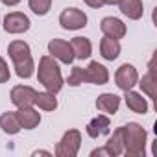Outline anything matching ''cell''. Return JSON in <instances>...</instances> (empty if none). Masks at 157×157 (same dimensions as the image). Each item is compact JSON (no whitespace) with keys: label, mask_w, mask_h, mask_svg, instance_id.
Returning a JSON list of instances; mask_svg holds the SVG:
<instances>
[{"label":"cell","mask_w":157,"mask_h":157,"mask_svg":"<svg viewBox=\"0 0 157 157\" xmlns=\"http://www.w3.org/2000/svg\"><path fill=\"white\" fill-rule=\"evenodd\" d=\"M139 85H140L142 93H146L150 98H155L157 96V91H155L157 83H155V78H153V68H150V72L146 76H142V80H140Z\"/></svg>","instance_id":"obj_22"},{"label":"cell","mask_w":157,"mask_h":157,"mask_svg":"<svg viewBox=\"0 0 157 157\" xmlns=\"http://www.w3.org/2000/svg\"><path fill=\"white\" fill-rule=\"evenodd\" d=\"M100 54L104 59L113 61L120 56V43L118 39H111V37H104L100 41Z\"/></svg>","instance_id":"obj_16"},{"label":"cell","mask_w":157,"mask_h":157,"mask_svg":"<svg viewBox=\"0 0 157 157\" xmlns=\"http://www.w3.org/2000/svg\"><path fill=\"white\" fill-rule=\"evenodd\" d=\"M28 4H30V10L35 15H46L50 11L52 0H28Z\"/></svg>","instance_id":"obj_23"},{"label":"cell","mask_w":157,"mask_h":157,"mask_svg":"<svg viewBox=\"0 0 157 157\" xmlns=\"http://www.w3.org/2000/svg\"><path fill=\"white\" fill-rule=\"evenodd\" d=\"M10 82V68H8V63L0 57V83H6Z\"/></svg>","instance_id":"obj_24"},{"label":"cell","mask_w":157,"mask_h":157,"mask_svg":"<svg viewBox=\"0 0 157 157\" xmlns=\"http://www.w3.org/2000/svg\"><path fill=\"white\" fill-rule=\"evenodd\" d=\"M105 146L109 148V151L113 153V157L124 153V126H122V128H117V129L113 131V135L107 139Z\"/></svg>","instance_id":"obj_20"},{"label":"cell","mask_w":157,"mask_h":157,"mask_svg":"<svg viewBox=\"0 0 157 157\" xmlns=\"http://www.w3.org/2000/svg\"><path fill=\"white\" fill-rule=\"evenodd\" d=\"M100 30L104 32L105 37H111V39H122L128 32L126 24L120 19H115V17H105L100 24Z\"/></svg>","instance_id":"obj_11"},{"label":"cell","mask_w":157,"mask_h":157,"mask_svg":"<svg viewBox=\"0 0 157 157\" xmlns=\"http://www.w3.org/2000/svg\"><path fill=\"white\" fill-rule=\"evenodd\" d=\"M59 24L65 30H80L87 26V15L78 8H67L59 15Z\"/></svg>","instance_id":"obj_5"},{"label":"cell","mask_w":157,"mask_h":157,"mask_svg":"<svg viewBox=\"0 0 157 157\" xmlns=\"http://www.w3.org/2000/svg\"><path fill=\"white\" fill-rule=\"evenodd\" d=\"M118 105H120V98L113 93H104L98 96L96 100V107L98 111L102 113H107V115H115L118 111Z\"/></svg>","instance_id":"obj_14"},{"label":"cell","mask_w":157,"mask_h":157,"mask_svg":"<svg viewBox=\"0 0 157 157\" xmlns=\"http://www.w3.org/2000/svg\"><path fill=\"white\" fill-rule=\"evenodd\" d=\"M83 2L87 4V6H91V8H102L104 6V0H83Z\"/></svg>","instance_id":"obj_26"},{"label":"cell","mask_w":157,"mask_h":157,"mask_svg":"<svg viewBox=\"0 0 157 157\" xmlns=\"http://www.w3.org/2000/svg\"><path fill=\"white\" fill-rule=\"evenodd\" d=\"M115 82H117V87L122 89V91H129L137 85L139 82V74H137V68L129 63H124L118 67L117 74H115Z\"/></svg>","instance_id":"obj_6"},{"label":"cell","mask_w":157,"mask_h":157,"mask_svg":"<svg viewBox=\"0 0 157 157\" xmlns=\"http://www.w3.org/2000/svg\"><path fill=\"white\" fill-rule=\"evenodd\" d=\"M82 78H83V82H87V83L104 85V83L109 82V72L98 61H91L87 68H82Z\"/></svg>","instance_id":"obj_7"},{"label":"cell","mask_w":157,"mask_h":157,"mask_svg":"<svg viewBox=\"0 0 157 157\" xmlns=\"http://www.w3.org/2000/svg\"><path fill=\"white\" fill-rule=\"evenodd\" d=\"M8 54L13 61V67L19 78H30L33 74V59H32V50L28 43L11 41L8 46Z\"/></svg>","instance_id":"obj_2"},{"label":"cell","mask_w":157,"mask_h":157,"mask_svg":"<svg viewBox=\"0 0 157 157\" xmlns=\"http://www.w3.org/2000/svg\"><path fill=\"white\" fill-rule=\"evenodd\" d=\"M4 30L8 33H24L30 30V19L21 11L8 13L4 17Z\"/></svg>","instance_id":"obj_9"},{"label":"cell","mask_w":157,"mask_h":157,"mask_svg":"<svg viewBox=\"0 0 157 157\" xmlns=\"http://www.w3.org/2000/svg\"><path fill=\"white\" fill-rule=\"evenodd\" d=\"M48 54L54 57V59H59L61 63H72L74 61V52H72V46L70 43L63 41V39H52L48 43Z\"/></svg>","instance_id":"obj_8"},{"label":"cell","mask_w":157,"mask_h":157,"mask_svg":"<svg viewBox=\"0 0 157 157\" xmlns=\"http://www.w3.org/2000/svg\"><path fill=\"white\" fill-rule=\"evenodd\" d=\"M0 2L6 4V6H17V4L21 2V0H0Z\"/></svg>","instance_id":"obj_27"},{"label":"cell","mask_w":157,"mask_h":157,"mask_svg":"<svg viewBox=\"0 0 157 157\" xmlns=\"http://www.w3.org/2000/svg\"><path fill=\"white\" fill-rule=\"evenodd\" d=\"M118 2H120V0H104V4H111V6L113 4H118Z\"/></svg>","instance_id":"obj_29"},{"label":"cell","mask_w":157,"mask_h":157,"mask_svg":"<svg viewBox=\"0 0 157 157\" xmlns=\"http://www.w3.org/2000/svg\"><path fill=\"white\" fill-rule=\"evenodd\" d=\"M0 128H2L4 133L8 135H17L22 128H21V122L17 118V111H8L0 117Z\"/></svg>","instance_id":"obj_18"},{"label":"cell","mask_w":157,"mask_h":157,"mask_svg":"<svg viewBox=\"0 0 157 157\" xmlns=\"http://www.w3.org/2000/svg\"><path fill=\"white\" fill-rule=\"evenodd\" d=\"M35 93L28 85H17L11 89V102L21 109V107H32L35 104Z\"/></svg>","instance_id":"obj_10"},{"label":"cell","mask_w":157,"mask_h":157,"mask_svg":"<svg viewBox=\"0 0 157 157\" xmlns=\"http://www.w3.org/2000/svg\"><path fill=\"white\" fill-rule=\"evenodd\" d=\"M80 146H82V133L78 129H68L63 135V139L57 142L56 155L57 157H74L80 151Z\"/></svg>","instance_id":"obj_4"},{"label":"cell","mask_w":157,"mask_h":157,"mask_svg":"<svg viewBox=\"0 0 157 157\" xmlns=\"http://www.w3.org/2000/svg\"><path fill=\"white\" fill-rule=\"evenodd\" d=\"M70 46H72L74 57H78V59H87L91 56V52H93V44L85 37H74L70 41Z\"/></svg>","instance_id":"obj_19"},{"label":"cell","mask_w":157,"mask_h":157,"mask_svg":"<svg viewBox=\"0 0 157 157\" xmlns=\"http://www.w3.org/2000/svg\"><path fill=\"white\" fill-rule=\"evenodd\" d=\"M37 80L39 83L44 85V89L48 93H59L63 87V76H61V68L57 67L56 59L52 56H43L39 61V68H37Z\"/></svg>","instance_id":"obj_1"},{"label":"cell","mask_w":157,"mask_h":157,"mask_svg":"<svg viewBox=\"0 0 157 157\" xmlns=\"http://www.w3.org/2000/svg\"><path fill=\"white\" fill-rule=\"evenodd\" d=\"M118 6H120V11L131 21H139L144 13L142 0H120Z\"/></svg>","instance_id":"obj_15"},{"label":"cell","mask_w":157,"mask_h":157,"mask_svg":"<svg viewBox=\"0 0 157 157\" xmlns=\"http://www.w3.org/2000/svg\"><path fill=\"white\" fill-rule=\"evenodd\" d=\"M93 157H96V155H109V157H113V153L109 151V148L105 146V148H98V150H93V153H91Z\"/></svg>","instance_id":"obj_25"},{"label":"cell","mask_w":157,"mask_h":157,"mask_svg":"<svg viewBox=\"0 0 157 157\" xmlns=\"http://www.w3.org/2000/svg\"><path fill=\"white\" fill-rule=\"evenodd\" d=\"M109 126H111L109 117H107V115H98V117H94V118L87 124L85 129H87V135H89V137L98 139L100 135L109 133Z\"/></svg>","instance_id":"obj_12"},{"label":"cell","mask_w":157,"mask_h":157,"mask_svg":"<svg viewBox=\"0 0 157 157\" xmlns=\"http://www.w3.org/2000/svg\"><path fill=\"white\" fill-rule=\"evenodd\" d=\"M35 105H39L44 111H54L57 107V100L54 93H35Z\"/></svg>","instance_id":"obj_21"},{"label":"cell","mask_w":157,"mask_h":157,"mask_svg":"<svg viewBox=\"0 0 157 157\" xmlns=\"http://www.w3.org/2000/svg\"><path fill=\"white\" fill-rule=\"evenodd\" d=\"M33 155H50V151H44V150H41V151H33Z\"/></svg>","instance_id":"obj_28"},{"label":"cell","mask_w":157,"mask_h":157,"mask_svg":"<svg viewBox=\"0 0 157 157\" xmlns=\"http://www.w3.org/2000/svg\"><path fill=\"white\" fill-rule=\"evenodd\" d=\"M17 118L21 122V128H24V129H33L41 122V115L33 107H21L17 111Z\"/></svg>","instance_id":"obj_13"},{"label":"cell","mask_w":157,"mask_h":157,"mask_svg":"<svg viewBox=\"0 0 157 157\" xmlns=\"http://www.w3.org/2000/svg\"><path fill=\"white\" fill-rule=\"evenodd\" d=\"M146 148V129L137 124L129 122L124 126V153L129 157H140L144 155Z\"/></svg>","instance_id":"obj_3"},{"label":"cell","mask_w":157,"mask_h":157,"mask_svg":"<svg viewBox=\"0 0 157 157\" xmlns=\"http://www.w3.org/2000/svg\"><path fill=\"white\" fill-rule=\"evenodd\" d=\"M126 105H128V109H131L137 115H146V111H148V102L142 98V94L133 93L131 89L126 91Z\"/></svg>","instance_id":"obj_17"}]
</instances>
